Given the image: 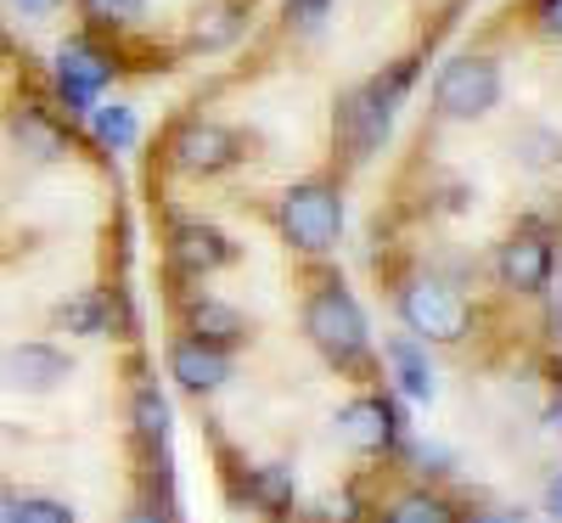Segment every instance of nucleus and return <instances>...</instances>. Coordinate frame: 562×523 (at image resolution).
Listing matches in <instances>:
<instances>
[{
    "label": "nucleus",
    "instance_id": "1",
    "mask_svg": "<svg viewBox=\"0 0 562 523\" xmlns=\"http://www.w3.org/2000/svg\"><path fill=\"white\" fill-rule=\"evenodd\" d=\"M281 231H288V243L304 248V254H326L338 248L344 236V198L333 192V186H293L288 198H281Z\"/></svg>",
    "mask_w": 562,
    "mask_h": 523
},
{
    "label": "nucleus",
    "instance_id": "2",
    "mask_svg": "<svg viewBox=\"0 0 562 523\" xmlns=\"http://www.w3.org/2000/svg\"><path fill=\"white\" fill-rule=\"evenodd\" d=\"M304 332H310V344H315L326 360H338V366H349V360L366 355V315H360V304L338 288V281L310 299Z\"/></svg>",
    "mask_w": 562,
    "mask_h": 523
},
{
    "label": "nucleus",
    "instance_id": "3",
    "mask_svg": "<svg viewBox=\"0 0 562 523\" xmlns=\"http://www.w3.org/2000/svg\"><path fill=\"white\" fill-rule=\"evenodd\" d=\"M501 102V68L490 57H450L434 79V108L445 119H484Z\"/></svg>",
    "mask_w": 562,
    "mask_h": 523
},
{
    "label": "nucleus",
    "instance_id": "4",
    "mask_svg": "<svg viewBox=\"0 0 562 523\" xmlns=\"http://www.w3.org/2000/svg\"><path fill=\"white\" fill-rule=\"evenodd\" d=\"M405 85H411V63H394L389 79L378 74L371 85H360L355 97H349V108H344V135H349L355 153H371V147H378V141L389 135L394 108H400V97H405Z\"/></svg>",
    "mask_w": 562,
    "mask_h": 523
},
{
    "label": "nucleus",
    "instance_id": "5",
    "mask_svg": "<svg viewBox=\"0 0 562 523\" xmlns=\"http://www.w3.org/2000/svg\"><path fill=\"white\" fill-rule=\"evenodd\" d=\"M113 57L102 52V45H90L85 34H74L63 52H57V85H63V102L68 113H90V102L102 97V90L113 85Z\"/></svg>",
    "mask_w": 562,
    "mask_h": 523
},
{
    "label": "nucleus",
    "instance_id": "6",
    "mask_svg": "<svg viewBox=\"0 0 562 523\" xmlns=\"http://www.w3.org/2000/svg\"><path fill=\"white\" fill-rule=\"evenodd\" d=\"M400 310H405L411 332H422V338H439V344L461 338L467 321H473L467 299H461L456 288H439V281H416V288H405V304H400Z\"/></svg>",
    "mask_w": 562,
    "mask_h": 523
},
{
    "label": "nucleus",
    "instance_id": "7",
    "mask_svg": "<svg viewBox=\"0 0 562 523\" xmlns=\"http://www.w3.org/2000/svg\"><path fill=\"white\" fill-rule=\"evenodd\" d=\"M243 158V147H237V135L231 130H220V124H186L180 135H175V164L186 169V175H220V169H231Z\"/></svg>",
    "mask_w": 562,
    "mask_h": 523
},
{
    "label": "nucleus",
    "instance_id": "8",
    "mask_svg": "<svg viewBox=\"0 0 562 523\" xmlns=\"http://www.w3.org/2000/svg\"><path fill=\"white\" fill-rule=\"evenodd\" d=\"M0 371H7V383H12V389L45 394V389H57L63 377H68V355L52 349V344H18Z\"/></svg>",
    "mask_w": 562,
    "mask_h": 523
},
{
    "label": "nucleus",
    "instance_id": "9",
    "mask_svg": "<svg viewBox=\"0 0 562 523\" xmlns=\"http://www.w3.org/2000/svg\"><path fill=\"white\" fill-rule=\"evenodd\" d=\"M501 281L518 293H540L551 281V243L546 236H512L501 248Z\"/></svg>",
    "mask_w": 562,
    "mask_h": 523
},
{
    "label": "nucleus",
    "instance_id": "10",
    "mask_svg": "<svg viewBox=\"0 0 562 523\" xmlns=\"http://www.w3.org/2000/svg\"><path fill=\"white\" fill-rule=\"evenodd\" d=\"M169 371L180 377L186 389H220L225 377H231V360L220 344H203V338H186L169 349Z\"/></svg>",
    "mask_w": 562,
    "mask_h": 523
},
{
    "label": "nucleus",
    "instance_id": "11",
    "mask_svg": "<svg viewBox=\"0 0 562 523\" xmlns=\"http://www.w3.org/2000/svg\"><path fill=\"white\" fill-rule=\"evenodd\" d=\"M169 254H175L180 270L203 276V270H220V265L231 259V243H225L214 225H180V231H175V243H169Z\"/></svg>",
    "mask_w": 562,
    "mask_h": 523
},
{
    "label": "nucleus",
    "instance_id": "12",
    "mask_svg": "<svg viewBox=\"0 0 562 523\" xmlns=\"http://www.w3.org/2000/svg\"><path fill=\"white\" fill-rule=\"evenodd\" d=\"M394 411L383 405V400H355L349 411H344V439L355 445V450H389L394 445Z\"/></svg>",
    "mask_w": 562,
    "mask_h": 523
},
{
    "label": "nucleus",
    "instance_id": "13",
    "mask_svg": "<svg viewBox=\"0 0 562 523\" xmlns=\"http://www.w3.org/2000/svg\"><path fill=\"white\" fill-rule=\"evenodd\" d=\"M192 332H198L203 344H220V349H225V344H237L248 326H243V315L231 310V304H220V299H203V304H192Z\"/></svg>",
    "mask_w": 562,
    "mask_h": 523
},
{
    "label": "nucleus",
    "instance_id": "14",
    "mask_svg": "<svg viewBox=\"0 0 562 523\" xmlns=\"http://www.w3.org/2000/svg\"><path fill=\"white\" fill-rule=\"evenodd\" d=\"M12 130H18V141H23V147H29L34 158H63V147H68L63 130H57L52 119H45L40 108H23V113L12 119Z\"/></svg>",
    "mask_w": 562,
    "mask_h": 523
},
{
    "label": "nucleus",
    "instance_id": "15",
    "mask_svg": "<svg viewBox=\"0 0 562 523\" xmlns=\"http://www.w3.org/2000/svg\"><path fill=\"white\" fill-rule=\"evenodd\" d=\"M383 523H461V518H456V507H450L445 496L416 490V496H400V501L383 512Z\"/></svg>",
    "mask_w": 562,
    "mask_h": 523
},
{
    "label": "nucleus",
    "instance_id": "16",
    "mask_svg": "<svg viewBox=\"0 0 562 523\" xmlns=\"http://www.w3.org/2000/svg\"><path fill=\"white\" fill-rule=\"evenodd\" d=\"M57 321L68 332H79V338H97V332H108V299L102 293H79L57 310Z\"/></svg>",
    "mask_w": 562,
    "mask_h": 523
},
{
    "label": "nucleus",
    "instance_id": "17",
    "mask_svg": "<svg viewBox=\"0 0 562 523\" xmlns=\"http://www.w3.org/2000/svg\"><path fill=\"white\" fill-rule=\"evenodd\" d=\"M389 360H394L400 389H405L411 400H428V394H434V371H428V360L416 355V344H389Z\"/></svg>",
    "mask_w": 562,
    "mask_h": 523
},
{
    "label": "nucleus",
    "instance_id": "18",
    "mask_svg": "<svg viewBox=\"0 0 562 523\" xmlns=\"http://www.w3.org/2000/svg\"><path fill=\"white\" fill-rule=\"evenodd\" d=\"M237 29H243V18H237V7H214V12H203L198 18V29H192V40L203 45V52H214V45H225V40H237Z\"/></svg>",
    "mask_w": 562,
    "mask_h": 523
},
{
    "label": "nucleus",
    "instance_id": "19",
    "mask_svg": "<svg viewBox=\"0 0 562 523\" xmlns=\"http://www.w3.org/2000/svg\"><path fill=\"white\" fill-rule=\"evenodd\" d=\"M135 434H140V439H164V434H169V405H164V394H158L153 383L135 394Z\"/></svg>",
    "mask_w": 562,
    "mask_h": 523
},
{
    "label": "nucleus",
    "instance_id": "20",
    "mask_svg": "<svg viewBox=\"0 0 562 523\" xmlns=\"http://www.w3.org/2000/svg\"><path fill=\"white\" fill-rule=\"evenodd\" d=\"M248 490H254V501H259L265 512H281V507L293 501V479H288V472H281V467H259Z\"/></svg>",
    "mask_w": 562,
    "mask_h": 523
},
{
    "label": "nucleus",
    "instance_id": "21",
    "mask_svg": "<svg viewBox=\"0 0 562 523\" xmlns=\"http://www.w3.org/2000/svg\"><path fill=\"white\" fill-rule=\"evenodd\" d=\"M79 12L97 29H130L140 18V0H79Z\"/></svg>",
    "mask_w": 562,
    "mask_h": 523
},
{
    "label": "nucleus",
    "instance_id": "22",
    "mask_svg": "<svg viewBox=\"0 0 562 523\" xmlns=\"http://www.w3.org/2000/svg\"><path fill=\"white\" fill-rule=\"evenodd\" d=\"M97 141H102V147H113V153H124L130 141H135V113L130 108H102L97 113Z\"/></svg>",
    "mask_w": 562,
    "mask_h": 523
},
{
    "label": "nucleus",
    "instance_id": "23",
    "mask_svg": "<svg viewBox=\"0 0 562 523\" xmlns=\"http://www.w3.org/2000/svg\"><path fill=\"white\" fill-rule=\"evenodd\" d=\"M18 523H74V512L63 501H18Z\"/></svg>",
    "mask_w": 562,
    "mask_h": 523
},
{
    "label": "nucleus",
    "instance_id": "24",
    "mask_svg": "<svg viewBox=\"0 0 562 523\" xmlns=\"http://www.w3.org/2000/svg\"><path fill=\"white\" fill-rule=\"evenodd\" d=\"M535 23H540V34L562 40V0H535Z\"/></svg>",
    "mask_w": 562,
    "mask_h": 523
},
{
    "label": "nucleus",
    "instance_id": "25",
    "mask_svg": "<svg viewBox=\"0 0 562 523\" xmlns=\"http://www.w3.org/2000/svg\"><path fill=\"white\" fill-rule=\"evenodd\" d=\"M288 18H293L299 29H315V23L326 18V0H288Z\"/></svg>",
    "mask_w": 562,
    "mask_h": 523
},
{
    "label": "nucleus",
    "instance_id": "26",
    "mask_svg": "<svg viewBox=\"0 0 562 523\" xmlns=\"http://www.w3.org/2000/svg\"><path fill=\"white\" fill-rule=\"evenodd\" d=\"M124 523H169V512H164L158 501H135V507L124 512Z\"/></svg>",
    "mask_w": 562,
    "mask_h": 523
},
{
    "label": "nucleus",
    "instance_id": "27",
    "mask_svg": "<svg viewBox=\"0 0 562 523\" xmlns=\"http://www.w3.org/2000/svg\"><path fill=\"white\" fill-rule=\"evenodd\" d=\"M0 523H18V501L7 490H0Z\"/></svg>",
    "mask_w": 562,
    "mask_h": 523
},
{
    "label": "nucleus",
    "instance_id": "28",
    "mask_svg": "<svg viewBox=\"0 0 562 523\" xmlns=\"http://www.w3.org/2000/svg\"><path fill=\"white\" fill-rule=\"evenodd\" d=\"M12 7H23V12H52L57 0H12Z\"/></svg>",
    "mask_w": 562,
    "mask_h": 523
},
{
    "label": "nucleus",
    "instance_id": "29",
    "mask_svg": "<svg viewBox=\"0 0 562 523\" xmlns=\"http://www.w3.org/2000/svg\"><path fill=\"white\" fill-rule=\"evenodd\" d=\"M551 512H557V518H562V479H557V485H551Z\"/></svg>",
    "mask_w": 562,
    "mask_h": 523
}]
</instances>
